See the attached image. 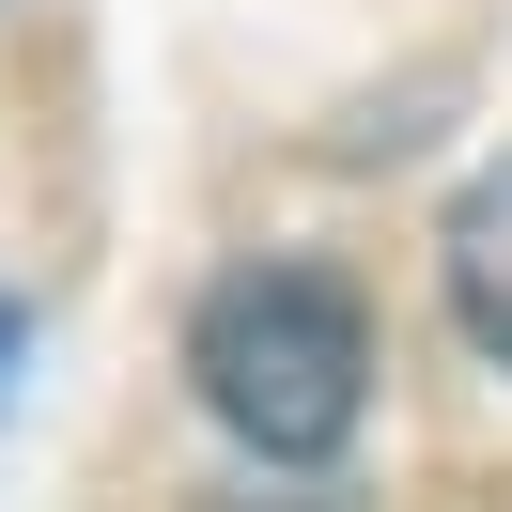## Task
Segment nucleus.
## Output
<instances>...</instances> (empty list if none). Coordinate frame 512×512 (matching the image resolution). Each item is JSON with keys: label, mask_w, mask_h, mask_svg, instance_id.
Here are the masks:
<instances>
[{"label": "nucleus", "mask_w": 512, "mask_h": 512, "mask_svg": "<svg viewBox=\"0 0 512 512\" xmlns=\"http://www.w3.org/2000/svg\"><path fill=\"white\" fill-rule=\"evenodd\" d=\"M202 512H357L342 481H311V466H264V481H218Z\"/></svg>", "instance_id": "7ed1b4c3"}, {"label": "nucleus", "mask_w": 512, "mask_h": 512, "mask_svg": "<svg viewBox=\"0 0 512 512\" xmlns=\"http://www.w3.org/2000/svg\"><path fill=\"white\" fill-rule=\"evenodd\" d=\"M435 264H450V326H466L481 357L512 373V156L481 171L466 202H450V233H435Z\"/></svg>", "instance_id": "f03ea898"}, {"label": "nucleus", "mask_w": 512, "mask_h": 512, "mask_svg": "<svg viewBox=\"0 0 512 512\" xmlns=\"http://www.w3.org/2000/svg\"><path fill=\"white\" fill-rule=\"evenodd\" d=\"M0 388H16V311H0Z\"/></svg>", "instance_id": "20e7f679"}, {"label": "nucleus", "mask_w": 512, "mask_h": 512, "mask_svg": "<svg viewBox=\"0 0 512 512\" xmlns=\"http://www.w3.org/2000/svg\"><path fill=\"white\" fill-rule=\"evenodd\" d=\"M187 373L202 404L233 419V450L264 466H326L373 404V311H357L326 264H233L187 326Z\"/></svg>", "instance_id": "f257e3e1"}]
</instances>
